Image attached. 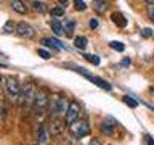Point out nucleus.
Segmentation results:
<instances>
[{
	"label": "nucleus",
	"mask_w": 154,
	"mask_h": 145,
	"mask_svg": "<svg viewBox=\"0 0 154 145\" xmlns=\"http://www.w3.org/2000/svg\"><path fill=\"white\" fill-rule=\"evenodd\" d=\"M85 60L88 63H91V65H95V66H100V63H101L98 55H85Z\"/></svg>",
	"instance_id": "412c9836"
},
{
	"label": "nucleus",
	"mask_w": 154,
	"mask_h": 145,
	"mask_svg": "<svg viewBox=\"0 0 154 145\" xmlns=\"http://www.w3.org/2000/svg\"><path fill=\"white\" fill-rule=\"evenodd\" d=\"M111 19H112V23L116 24V26H119V27H125L127 26V18L124 16L122 13H119V11H116V13H112L111 14Z\"/></svg>",
	"instance_id": "f8f14e48"
},
{
	"label": "nucleus",
	"mask_w": 154,
	"mask_h": 145,
	"mask_svg": "<svg viewBox=\"0 0 154 145\" xmlns=\"http://www.w3.org/2000/svg\"><path fill=\"white\" fill-rule=\"evenodd\" d=\"M79 116H80V106L75 100H71L69 102V108H67V113L64 116V121L67 126H72L74 123L79 121Z\"/></svg>",
	"instance_id": "0eeeda50"
},
{
	"label": "nucleus",
	"mask_w": 154,
	"mask_h": 145,
	"mask_svg": "<svg viewBox=\"0 0 154 145\" xmlns=\"http://www.w3.org/2000/svg\"><path fill=\"white\" fill-rule=\"evenodd\" d=\"M2 31H3L5 34H11L13 31L16 32V24H14V23L11 21V19H8V21L3 24V29H2Z\"/></svg>",
	"instance_id": "f3484780"
},
{
	"label": "nucleus",
	"mask_w": 154,
	"mask_h": 145,
	"mask_svg": "<svg viewBox=\"0 0 154 145\" xmlns=\"http://www.w3.org/2000/svg\"><path fill=\"white\" fill-rule=\"evenodd\" d=\"M2 102H3V97H2V92H0V108H2Z\"/></svg>",
	"instance_id": "2f4dec72"
},
{
	"label": "nucleus",
	"mask_w": 154,
	"mask_h": 145,
	"mask_svg": "<svg viewBox=\"0 0 154 145\" xmlns=\"http://www.w3.org/2000/svg\"><path fill=\"white\" fill-rule=\"evenodd\" d=\"M152 34H154V32H152L151 27H144V29H141V36H143V37H151Z\"/></svg>",
	"instance_id": "a878e982"
},
{
	"label": "nucleus",
	"mask_w": 154,
	"mask_h": 145,
	"mask_svg": "<svg viewBox=\"0 0 154 145\" xmlns=\"http://www.w3.org/2000/svg\"><path fill=\"white\" fill-rule=\"evenodd\" d=\"M69 129H71V132H72V135H74L75 139H82V137H85V135L90 134L91 126H90V123L87 119H79L77 123L69 126Z\"/></svg>",
	"instance_id": "39448f33"
},
{
	"label": "nucleus",
	"mask_w": 154,
	"mask_h": 145,
	"mask_svg": "<svg viewBox=\"0 0 154 145\" xmlns=\"http://www.w3.org/2000/svg\"><path fill=\"white\" fill-rule=\"evenodd\" d=\"M74 45H75V48H79V50H85L87 45H88V40H87V37L77 36V37H74Z\"/></svg>",
	"instance_id": "dca6fc26"
},
{
	"label": "nucleus",
	"mask_w": 154,
	"mask_h": 145,
	"mask_svg": "<svg viewBox=\"0 0 154 145\" xmlns=\"http://www.w3.org/2000/svg\"><path fill=\"white\" fill-rule=\"evenodd\" d=\"M69 68H72L75 72H79V74H82L85 77V79H88V81H91L93 84H96L98 87H101V89H104V90H111L112 87H111V84L108 81H104V79H101V77H98V76H93V74H90L87 69H84V68H80V66H72V65H67Z\"/></svg>",
	"instance_id": "20e7f679"
},
{
	"label": "nucleus",
	"mask_w": 154,
	"mask_h": 145,
	"mask_svg": "<svg viewBox=\"0 0 154 145\" xmlns=\"http://www.w3.org/2000/svg\"><path fill=\"white\" fill-rule=\"evenodd\" d=\"M93 5H95L96 11H100V13H104V11H106V8H108V7H106V3H104V2H95Z\"/></svg>",
	"instance_id": "393cba45"
},
{
	"label": "nucleus",
	"mask_w": 154,
	"mask_h": 145,
	"mask_svg": "<svg viewBox=\"0 0 154 145\" xmlns=\"http://www.w3.org/2000/svg\"><path fill=\"white\" fill-rule=\"evenodd\" d=\"M122 100H124V103H125V105H128V106H130V108H137V106H138V100H135L133 97L125 95Z\"/></svg>",
	"instance_id": "6ab92c4d"
},
{
	"label": "nucleus",
	"mask_w": 154,
	"mask_h": 145,
	"mask_svg": "<svg viewBox=\"0 0 154 145\" xmlns=\"http://www.w3.org/2000/svg\"><path fill=\"white\" fill-rule=\"evenodd\" d=\"M31 5L34 7V10H35L37 13H45L47 11V5L43 2H32Z\"/></svg>",
	"instance_id": "a211bd4d"
},
{
	"label": "nucleus",
	"mask_w": 154,
	"mask_h": 145,
	"mask_svg": "<svg viewBox=\"0 0 154 145\" xmlns=\"http://www.w3.org/2000/svg\"><path fill=\"white\" fill-rule=\"evenodd\" d=\"M0 66H2V68H3V65H0Z\"/></svg>",
	"instance_id": "473e14b6"
},
{
	"label": "nucleus",
	"mask_w": 154,
	"mask_h": 145,
	"mask_svg": "<svg viewBox=\"0 0 154 145\" xmlns=\"http://www.w3.org/2000/svg\"><path fill=\"white\" fill-rule=\"evenodd\" d=\"M144 139H146V143H148V145H154V139H152V137H149V135H146Z\"/></svg>",
	"instance_id": "c756f323"
},
{
	"label": "nucleus",
	"mask_w": 154,
	"mask_h": 145,
	"mask_svg": "<svg viewBox=\"0 0 154 145\" xmlns=\"http://www.w3.org/2000/svg\"><path fill=\"white\" fill-rule=\"evenodd\" d=\"M120 65H122V66H130V65H132V60H130V58H124V60L120 61Z\"/></svg>",
	"instance_id": "c85d7f7f"
},
{
	"label": "nucleus",
	"mask_w": 154,
	"mask_h": 145,
	"mask_svg": "<svg viewBox=\"0 0 154 145\" xmlns=\"http://www.w3.org/2000/svg\"><path fill=\"white\" fill-rule=\"evenodd\" d=\"M88 145H101V142H100V140H98V139H91Z\"/></svg>",
	"instance_id": "7c9ffc66"
},
{
	"label": "nucleus",
	"mask_w": 154,
	"mask_h": 145,
	"mask_svg": "<svg viewBox=\"0 0 154 145\" xmlns=\"http://www.w3.org/2000/svg\"><path fill=\"white\" fill-rule=\"evenodd\" d=\"M48 105H50V95L47 94V90L38 89L35 94V98H34V110L37 113H43Z\"/></svg>",
	"instance_id": "423d86ee"
},
{
	"label": "nucleus",
	"mask_w": 154,
	"mask_h": 145,
	"mask_svg": "<svg viewBox=\"0 0 154 145\" xmlns=\"http://www.w3.org/2000/svg\"><path fill=\"white\" fill-rule=\"evenodd\" d=\"M74 8L79 10V11H85V10H87V3L82 2V0H75V2H74Z\"/></svg>",
	"instance_id": "5701e85b"
},
{
	"label": "nucleus",
	"mask_w": 154,
	"mask_h": 145,
	"mask_svg": "<svg viewBox=\"0 0 154 145\" xmlns=\"http://www.w3.org/2000/svg\"><path fill=\"white\" fill-rule=\"evenodd\" d=\"M5 92H7V97L10 98V102H18L19 100L21 85H19V82L14 79L13 76L5 77Z\"/></svg>",
	"instance_id": "7ed1b4c3"
},
{
	"label": "nucleus",
	"mask_w": 154,
	"mask_h": 145,
	"mask_svg": "<svg viewBox=\"0 0 154 145\" xmlns=\"http://www.w3.org/2000/svg\"><path fill=\"white\" fill-rule=\"evenodd\" d=\"M63 27H64V34L66 36H72V32H74V27H75V21L74 19H64L63 21Z\"/></svg>",
	"instance_id": "4468645a"
},
{
	"label": "nucleus",
	"mask_w": 154,
	"mask_h": 145,
	"mask_svg": "<svg viewBox=\"0 0 154 145\" xmlns=\"http://www.w3.org/2000/svg\"><path fill=\"white\" fill-rule=\"evenodd\" d=\"M16 34L19 37H24V39H32V37H35V29L31 24L23 21V23L16 24Z\"/></svg>",
	"instance_id": "6e6552de"
},
{
	"label": "nucleus",
	"mask_w": 154,
	"mask_h": 145,
	"mask_svg": "<svg viewBox=\"0 0 154 145\" xmlns=\"http://www.w3.org/2000/svg\"><path fill=\"white\" fill-rule=\"evenodd\" d=\"M50 114L53 119H60L61 116H66L67 108H69V102L66 100V97L63 95H50Z\"/></svg>",
	"instance_id": "f257e3e1"
},
{
	"label": "nucleus",
	"mask_w": 154,
	"mask_h": 145,
	"mask_svg": "<svg viewBox=\"0 0 154 145\" xmlns=\"http://www.w3.org/2000/svg\"><path fill=\"white\" fill-rule=\"evenodd\" d=\"M37 55H38V56H42L43 60H48V58L51 56V53H50V52H47L45 48H37Z\"/></svg>",
	"instance_id": "b1692460"
},
{
	"label": "nucleus",
	"mask_w": 154,
	"mask_h": 145,
	"mask_svg": "<svg viewBox=\"0 0 154 145\" xmlns=\"http://www.w3.org/2000/svg\"><path fill=\"white\" fill-rule=\"evenodd\" d=\"M35 94H37V89L32 82H24L21 85V94H19V100H18V105L19 106H27L34 103V98H35Z\"/></svg>",
	"instance_id": "f03ea898"
},
{
	"label": "nucleus",
	"mask_w": 154,
	"mask_h": 145,
	"mask_svg": "<svg viewBox=\"0 0 154 145\" xmlns=\"http://www.w3.org/2000/svg\"><path fill=\"white\" fill-rule=\"evenodd\" d=\"M148 16L154 21V5L151 3V7H148Z\"/></svg>",
	"instance_id": "cd10ccee"
},
{
	"label": "nucleus",
	"mask_w": 154,
	"mask_h": 145,
	"mask_svg": "<svg viewBox=\"0 0 154 145\" xmlns=\"http://www.w3.org/2000/svg\"><path fill=\"white\" fill-rule=\"evenodd\" d=\"M88 26H90L91 29H96V27H98V19H96V18H91L90 21H88Z\"/></svg>",
	"instance_id": "bb28decb"
},
{
	"label": "nucleus",
	"mask_w": 154,
	"mask_h": 145,
	"mask_svg": "<svg viewBox=\"0 0 154 145\" xmlns=\"http://www.w3.org/2000/svg\"><path fill=\"white\" fill-rule=\"evenodd\" d=\"M48 135H50V130H48L47 124H42L40 127H38V134H37V139H38V142L45 143L47 140H48Z\"/></svg>",
	"instance_id": "ddd939ff"
},
{
	"label": "nucleus",
	"mask_w": 154,
	"mask_h": 145,
	"mask_svg": "<svg viewBox=\"0 0 154 145\" xmlns=\"http://www.w3.org/2000/svg\"><path fill=\"white\" fill-rule=\"evenodd\" d=\"M10 5H11V8H13L16 13H19V14L27 13V7H26V5H24L23 2H19V0H13V2L10 3Z\"/></svg>",
	"instance_id": "2eb2a0df"
},
{
	"label": "nucleus",
	"mask_w": 154,
	"mask_h": 145,
	"mask_svg": "<svg viewBox=\"0 0 154 145\" xmlns=\"http://www.w3.org/2000/svg\"><path fill=\"white\" fill-rule=\"evenodd\" d=\"M116 126H117V121H116L114 118H106L103 123H101L100 129H101V132H103L104 135H109V137H111V135L114 134Z\"/></svg>",
	"instance_id": "9d476101"
},
{
	"label": "nucleus",
	"mask_w": 154,
	"mask_h": 145,
	"mask_svg": "<svg viewBox=\"0 0 154 145\" xmlns=\"http://www.w3.org/2000/svg\"><path fill=\"white\" fill-rule=\"evenodd\" d=\"M40 44L45 45V47H50L51 50H67V47L63 42L58 40L56 37H43L40 40Z\"/></svg>",
	"instance_id": "1a4fd4ad"
},
{
	"label": "nucleus",
	"mask_w": 154,
	"mask_h": 145,
	"mask_svg": "<svg viewBox=\"0 0 154 145\" xmlns=\"http://www.w3.org/2000/svg\"><path fill=\"white\" fill-rule=\"evenodd\" d=\"M50 26H51L53 32H55L58 37H60V36H64V27H63V21H60L58 18H51V19H50Z\"/></svg>",
	"instance_id": "9b49d317"
},
{
	"label": "nucleus",
	"mask_w": 154,
	"mask_h": 145,
	"mask_svg": "<svg viewBox=\"0 0 154 145\" xmlns=\"http://www.w3.org/2000/svg\"><path fill=\"white\" fill-rule=\"evenodd\" d=\"M109 47L112 48V50H117V52H124L125 50V45H124L122 42H117V40L109 42Z\"/></svg>",
	"instance_id": "aec40b11"
},
{
	"label": "nucleus",
	"mask_w": 154,
	"mask_h": 145,
	"mask_svg": "<svg viewBox=\"0 0 154 145\" xmlns=\"http://www.w3.org/2000/svg\"><path fill=\"white\" fill-rule=\"evenodd\" d=\"M64 14V8H61V7H56V8H51V16L53 18H60Z\"/></svg>",
	"instance_id": "4be33fe9"
}]
</instances>
